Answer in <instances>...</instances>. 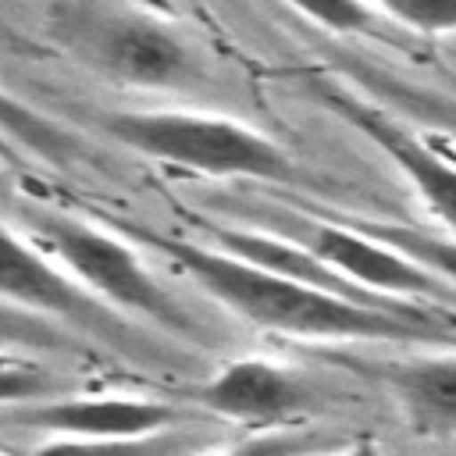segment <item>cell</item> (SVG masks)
<instances>
[{
    "instance_id": "cell-1",
    "label": "cell",
    "mask_w": 456,
    "mask_h": 456,
    "mask_svg": "<svg viewBox=\"0 0 456 456\" xmlns=\"http://www.w3.org/2000/svg\"><path fill=\"white\" fill-rule=\"evenodd\" d=\"M100 224L114 228L135 246L167 256L182 274H189L214 303L232 310L253 328L289 335V338H328V342H403L428 349H456V317H445L428 306L385 310L367 306L349 296L306 285L299 278L278 274L271 267L249 264L217 246H203L153 224L96 214Z\"/></svg>"
},
{
    "instance_id": "cell-2",
    "label": "cell",
    "mask_w": 456,
    "mask_h": 456,
    "mask_svg": "<svg viewBox=\"0 0 456 456\" xmlns=\"http://www.w3.org/2000/svg\"><path fill=\"white\" fill-rule=\"evenodd\" d=\"M96 128L114 142L167 167L210 178H253L281 189L331 196L338 185L303 167L271 135L221 114L200 110H96Z\"/></svg>"
},
{
    "instance_id": "cell-3",
    "label": "cell",
    "mask_w": 456,
    "mask_h": 456,
    "mask_svg": "<svg viewBox=\"0 0 456 456\" xmlns=\"http://www.w3.org/2000/svg\"><path fill=\"white\" fill-rule=\"evenodd\" d=\"M50 39L93 75L128 89H192L203 82L200 50L164 14L128 0H53Z\"/></svg>"
},
{
    "instance_id": "cell-4",
    "label": "cell",
    "mask_w": 456,
    "mask_h": 456,
    "mask_svg": "<svg viewBox=\"0 0 456 456\" xmlns=\"http://www.w3.org/2000/svg\"><path fill=\"white\" fill-rule=\"evenodd\" d=\"M28 239L50 253L89 296L118 310L121 317H142L178 338L203 342V324L178 303V296L142 264L135 242L107 224L82 221L64 210L28 203L21 210Z\"/></svg>"
},
{
    "instance_id": "cell-5",
    "label": "cell",
    "mask_w": 456,
    "mask_h": 456,
    "mask_svg": "<svg viewBox=\"0 0 456 456\" xmlns=\"http://www.w3.org/2000/svg\"><path fill=\"white\" fill-rule=\"evenodd\" d=\"M289 82L317 107L346 121L374 150H381L413 185L417 200L431 210V217L456 239V160L449 153H442L410 121L367 100L360 89H353L346 78H338L328 68H292Z\"/></svg>"
},
{
    "instance_id": "cell-6",
    "label": "cell",
    "mask_w": 456,
    "mask_h": 456,
    "mask_svg": "<svg viewBox=\"0 0 456 456\" xmlns=\"http://www.w3.org/2000/svg\"><path fill=\"white\" fill-rule=\"evenodd\" d=\"M0 303L46 317L68 331H82L93 342H103L128 356H153L146 335L89 296L50 253H43L32 239H21L7 224H0Z\"/></svg>"
},
{
    "instance_id": "cell-7",
    "label": "cell",
    "mask_w": 456,
    "mask_h": 456,
    "mask_svg": "<svg viewBox=\"0 0 456 456\" xmlns=\"http://www.w3.org/2000/svg\"><path fill=\"white\" fill-rule=\"evenodd\" d=\"M264 221L278 224L281 239L303 246L314 260L342 274L360 292L403 303H410V296H445L442 281L431 271L406 260L392 246L349 228L346 221H328L321 214H264Z\"/></svg>"
},
{
    "instance_id": "cell-8",
    "label": "cell",
    "mask_w": 456,
    "mask_h": 456,
    "mask_svg": "<svg viewBox=\"0 0 456 456\" xmlns=\"http://www.w3.org/2000/svg\"><path fill=\"white\" fill-rule=\"evenodd\" d=\"M321 356L385 388L410 435L456 438V349H428L403 356L324 349Z\"/></svg>"
},
{
    "instance_id": "cell-9",
    "label": "cell",
    "mask_w": 456,
    "mask_h": 456,
    "mask_svg": "<svg viewBox=\"0 0 456 456\" xmlns=\"http://www.w3.org/2000/svg\"><path fill=\"white\" fill-rule=\"evenodd\" d=\"M189 399L232 424L281 428L317 410L321 388L296 367H285L264 356H239L217 367L196 388H189Z\"/></svg>"
},
{
    "instance_id": "cell-10",
    "label": "cell",
    "mask_w": 456,
    "mask_h": 456,
    "mask_svg": "<svg viewBox=\"0 0 456 456\" xmlns=\"http://www.w3.org/2000/svg\"><path fill=\"white\" fill-rule=\"evenodd\" d=\"M4 420L46 431L50 438H128L178 428L185 413L175 403L146 395H50L14 406Z\"/></svg>"
},
{
    "instance_id": "cell-11",
    "label": "cell",
    "mask_w": 456,
    "mask_h": 456,
    "mask_svg": "<svg viewBox=\"0 0 456 456\" xmlns=\"http://www.w3.org/2000/svg\"><path fill=\"white\" fill-rule=\"evenodd\" d=\"M321 53H324L321 68L346 78L367 100L381 103L395 118L410 121L413 128H428V132L456 142V89H445L435 82H417L349 43H324Z\"/></svg>"
},
{
    "instance_id": "cell-12",
    "label": "cell",
    "mask_w": 456,
    "mask_h": 456,
    "mask_svg": "<svg viewBox=\"0 0 456 456\" xmlns=\"http://www.w3.org/2000/svg\"><path fill=\"white\" fill-rule=\"evenodd\" d=\"M303 18L317 21L321 28L335 32V36H360V39H374L388 50H403V53H424L420 36L399 32L395 21H388L385 14H378L370 4L363 0H289Z\"/></svg>"
},
{
    "instance_id": "cell-13",
    "label": "cell",
    "mask_w": 456,
    "mask_h": 456,
    "mask_svg": "<svg viewBox=\"0 0 456 456\" xmlns=\"http://www.w3.org/2000/svg\"><path fill=\"white\" fill-rule=\"evenodd\" d=\"M203 435L185 428H164L153 435L128 438H50L32 449V456H196Z\"/></svg>"
},
{
    "instance_id": "cell-14",
    "label": "cell",
    "mask_w": 456,
    "mask_h": 456,
    "mask_svg": "<svg viewBox=\"0 0 456 456\" xmlns=\"http://www.w3.org/2000/svg\"><path fill=\"white\" fill-rule=\"evenodd\" d=\"M342 221L349 228L392 246L406 260L420 264L438 281L456 285V239L452 235H435L428 228H413V224H399V221H378V217H342Z\"/></svg>"
},
{
    "instance_id": "cell-15",
    "label": "cell",
    "mask_w": 456,
    "mask_h": 456,
    "mask_svg": "<svg viewBox=\"0 0 456 456\" xmlns=\"http://www.w3.org/2000/svg\"><path fill=\"white\" fill-rule=\"evenodd\" d=\"M0 135L28 153L53 160V164H68L82 153L78 139L68 128H61L53 118L39 114L36 107H28L21 96L7 93L4 86H0Z\"/></svg>"
},
{
    "instance_id": "cell-16",
    "label": "cell",
    "mask_w": 456,
    "mask_h": 456,
    "mask_svg": "<svg viewBox=\"0 0 456 456\" xmlns=\"http://www.w3.org/2000/svg\"><path fill=\"white\" fill-rule=\"evenodd\" d=\"M7 349H46V353H71V356H89V346L75 338V331L14 310L7 303H0V353Z\"/></svg>"
},
{
    "instance_id": "cell-17",
    "label": "cell",
    "mask_w": 456,
    "mask_h": 456,
    "mask_svg": "<svg viewBox=\"0 0 456 456\" xmlns=\"http://www.w3.org/2000/svg\"><path fill=\"white\" fill-rule=\"evenodd\" d=\"M314 452H331V438L314 428L281 424V428H260L256 435H249L228 449L196 452V456H314Z\"/></svg>"
},
{
    "instance_id": "cell-18",
    "label": "cell",
    "mask_w": 456,
    "mask_h": 456,
    "mask_svg": "<svg viewBox=\"0 0 456 456\" xmlns=\"http://www.w3.org/2000/svg\"><path fill=\"white\" fill-rule=\"evenodd\" d=\"M61 392V378L25 356L0 353V406H25Z\"/></svg>"
},
{
    "instance_id": "cell-19",
    "label": "cell",
    "mask_w": 456,
    "mask_h": 456,
    "mask_svg": "<svg viewBox=\"0 0 456 456\" xmlns=\"http://www.w3.org/2000/svg\"><path fill=\"white\" fill-rule=\"evenodd\" d=\"M374 7L410 36L456 32V0H374Z\"/></svg>"
},
{
    "instance_id": "cell-20",
    "label": "cell",
    "mask_w": 456,
    "mask_h": 456,
    "mask_svg": "<svg viewBox=\"0 0 456 456\" xmlns=\"http://www.w3.org/2000/svg\"><path fill=\"white\" fill-rule=\"evenodd\" d=\"M321 456H381V452H378V445H374L370 438H356V442H349V445H338V449H331V452H321Z\"/></svg>"
},
{
    "instance_id": "cell-21",
    "label": "cell",
    "mask_w": 456,
    "mask_h": 456,
    "mask_svg": "<svg viewBox=\"0 0 456 456\" xmlns=\"http://www.w3.org/2000/svg\"><path fill=\"white\" fill-rule=\"evenodd\" d=\"M0 160H18V146L0 135Z\"/></svg>"
}]
</instances>
